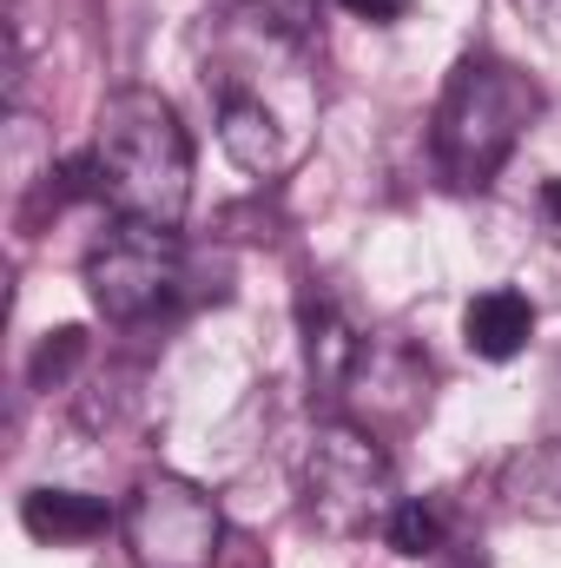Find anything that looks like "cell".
Segmentation results:
<instances>
[{"mask_svg":"<svg viewBox=\"0 0 561 568\" xmlns=\"http://www.w3.org/2000/svg\"><path fill=\"white\" fill-rule=\"evenodd\" d=\"M384 542H390L404 562H429V556H442V549H449V523H442V509H436V503L404 496V503H397V516L384 523Z\"/></svg>","mask_w":561,"mask_h":568,"instance_id":"30bf717a","label":"cell"},{"mask_svg":"<svg viewBox=\"0 0 561 568\" xmlns=\"http://www.w3.org/2000/svg\"><path fill=\"white\" fill-rule=\"evenodd\" d=\"M20 523L33 542H53V549H73V542H93L113 529V509L86 489H27L20 496Z\"/></svg>","mask_w":561,"mask_h":568,"instance_id":"9c48e42d","label":"cell"},{"mask_svg":"<svg viewBox=\"0 0 561 568\" xmlns=\"http://www.w3.org/2000/svg\"><path fill=\"white\" fill-rule=\"evenodd\" d=\"M516 13L536 27V33H549V40H561V0H516Z\"/></svg>","mask_w":561,"mask_h":568,"instance_id":"9a60e30c","label":"cell"},{"mask_svg":"<svg viewBox=\"0 0 561 568\" xmlns=\"http://www.w3.org/2000/svg\"><path fill=\"white\" fill-rule=\"evenodd\" d=\"M350 20H370V27H390V20H404L410 13V0H337Z\"/></svg>","mask_w":561,"mask_h":568,"instance_id":"5bb4252c","label":"cell"},{"mask_svg":"<svg viewBox=\"0 0 561 568\" xmlns=\"http://www.w3.org/2000/svg\"><path fill=\"white\" fill-rule=\"evenodd\" d=\"M86 297L113 324H152L192 297V252L178 225H140L120 219L93 252H86Z\"/></svg>","mask_w":561,"mask_h":568,"instance_id":"277c9868","label":"cell"},{"mask_svg":"<svg viewBox=\"0 0 561 568\" xmlns=\"http://www.w3.org/2000/svg\"><path fill=\"white\" fill-rule=\"evenodd\" d=\"M120 529H126V549H133L140 568H218V556H225L218 503L198 483L172 476V469L140 476V489L126 496Z\"/></svg>","mask_w":561,"mask_h":568,"instance_id":"5b68a950","label":"cell"},{"mask_svg":"<svg viewBox=\"0 0 561 568\" xmlns=\"http://www.w3.org/2000/svg\"><path fill=\"white\" fill-rule=\"evenodd\" d=\"M317 7H324V0H232L238 20L278 33L290 47H310V40H317Z\"/></svg>","mask_w":561,"mask_h":568,"instance_id":"7c38bea8","label":"cell"},{"mask_svg":"<svg viewBox=\"0 0 561 568\" xmlns=\"http://www.w3.org/2000/svg\"><path fill=\"white\" fill-rule=\"evenodd\" d=\"M93 199L113 205V219L178 225L192 205V133L178 126V106L152 87H120L100 106L93 126Z\"/></svg>","mask_w":561,"mask_h":568,"instance_id":"6da1fadb","label":"cell"},{"mask_svg":"<svg viewBox=\"0 0 561 568\" xmlns=\"http://www.w3.org/2000/svg\"><path fill=\"white\" fill-rule=\"evenodd\" d=\"M536 205H542V225H549V239H561V172H555V179H542Z\"/></svg>","mask_w":561,"mask_h":568,"instance_id":"2e32d148","label":"cell"},{"mask_svg":"<svg viewBox=\"0 0 561 568\" xmlns=\"http://www.w3.org/2000/svg\"><path fill=\"white\" fill-rule=\"evenodd\" d=\"M205 80H218V145H225V159L238 172H252V179H278L290 165V126L272 106V93L238 80L232 67H218Z\"/></svg>","mask_w":561,"mask_h":568,"instance_id":"8992f818","label":"cell"},{"mask_svg":"<svg viewBox=\"0 0 561 568\" xmlns=\"http://www.w3.org/2000/svg\"><path fill=\"white\" fill-rule=\"evenodd\" d=\"M80 357H86V331H80V324L47 331V337L33 344V357H27V384H33V390H60V384L80 371Z\"/></svg>","mask_w":561,"mask_h":568,"instance_id":"8fae6325","label":"cell"},{"mask_svg":"<svg viewBox=\"0 0 561 568\" xmlns=\"http://www.w3.org/2000/svg\"><path fill=\"white\" fill-rule=\"evenodd\" d=\"M536 113H542V87L516 60H496V53L456 60L449 87L436 100V120H429L436 172L456 192H482L509 165V152L522 145V133L536 126Z\"/></svg>","mask_w":561,"mask_h":568,"instance_id":"7a4b0ae2","label":"cell"},{"mask_svg":"<svg viewBox=\"0 0 561 568\" xmlns=\"http://www.w3.org/2000/svg\"><path fill=\"white\" fill-rule=\"evenodd\" d=\"M297 324H304V371H310V397L324 404V410H337L344 397H350V377H357V364H364V337H357V324L337 311V297H304V311H297Z\"/></svg>","mask_w":561,"mask_h":568,"instance_id":"52a82bcc","label":"cell"},{"mask_svg":"<svg viewBox=\"0 0 561 568\" xmlns=\"http://www.w3.org/2000/svg\"><path fill=\"white\" fill-rule=\"evenodd\" d=\"M529 337H536V304H529L516 284H496V291L469 297V311H462V344H469L476 357L509 364Z\"/></svg>","mask_w":561,"mask_h":568,"instance_id":"ba28073f","label":"cell"},{"mask_svg":"<svg viewBox=\"0 0 561 568\" xmlns=\"http://www.w3.org/2000/svg\"><path fill=\"white\" fill-rule=\"evenodd\" d=\"M509 476H516V496H522L529 516H555L549 496H561V449H536V456H522Z\"/></svg>","mask_w":561,"mask_h":568,"instance_id":"4fadbf2b","label":"cell"},{"mask_svg":"<svg viewBox=\"0 0 561 568\" xmlns=\"http://www.w3.org/2000/svg\"><path fill=\"white\" fill-rule=\"evenodd\" d=\"M304 516L337 542H357L397 516V469H390L377 429L344 424V417L317 424L310 449H304Z\"/></svg>","mask_w":561,"mask_h":568,"instance_id":"3957f363","label":"cell"}]
</instances>
